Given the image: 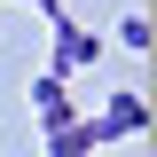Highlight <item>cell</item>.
<instances>
[{
	"instance_id": "cell-1",
	"label": "cell",
	"mask_w": 157,
	"mask_h": 157,
	"mask_svg": "<svg viewBox=\"0 0 157 157\" xmlns=\"http://www.w3.org/2000/svg\"><path fill=\"white\" fill-rule=\"evenodd\" d=\"M94 134H102V141H134V134H149V102L118 86V94L102 102V118H94Z\"/></svg>"
},
{
	"instance_id": "cell-2",
	"label": "cell",
	"mask_w": 157,
	"mask_h": 157,
	"mask_svg": "<svg viewBox=\"0 0 157 157\" xmlns=\"http://www.w3.org/2000/svg\"><path fill=\"white\" fill-rule=\"evenodd\" d=\"M86 63H102V39L86 32V24H71V16H55V78H71V71H86Z\"/></svg>"
},
{
	"instance_id": "cell-3",
	"label": "cell",
	"mask_w": 157,
	"mask_h": 157,
	"mask_svg": "<svg viewBox=\"0 0 157 157\" xmlns=\"http://www.w3.org/2000/svg\"><path fill=\"white\" fill-rule=\"evenodd\" d=\"M102 149V134H94V118L78 110V118H63V126H47V157H94Z\"/></svg>"
},
{
	"instance_id": "cell-4",
	"label": "cell",
	"mask_w": 157,
	"mask_h": 157,
	"mask_svg": "<svg viewBox=\"0 0 157 157\" xmlns=\"http://www.w3.org/2000/svg\"><path fill=\"white\" fill-rule=\"evenodd\" d=\"M32 110H39V126H63V118H78V102H71V86L47 71V78H32Z\"/></svg>"
},
{
	"instance_id": "cell-5",
	"label": "cell",
	"mask_w": 157,
	"mask_h": 157,
	"mask_svg": "<svg viewBox=\"0 0 157 157\" xmlns=\"http://www.w3.org/2000/svg\"><path fill=\"white\" fill-rule=\"evenodd\" d=\"M118 47H149V16H141V8H134L126 24H118Z\"/></svg>"
}]
</instances>
